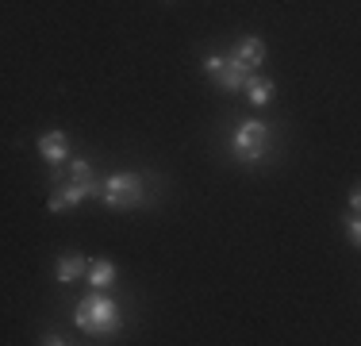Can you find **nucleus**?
Listing matches in <instances>:
<instances>
[{"mask_svg":"<svg viewBox=\"0 0 361 346\" xmlns=\"http://www.w3.org/2000/svg\"><path fill=\"white\" fill-rule=\"evenodd\" d=\"M89 196H100V181L97 177H66L54 185V193H50V212H70L77 208L81 201H89Z\"/></svg>","mask_w":361,"mask_h":346,"instance_id":"nucleus-4","label":"nucleus"},{"mask_svg":"<svg viewBox=\"0 0 361 346\" xmlns=\"http://www.w3.org/2000/svg\"><path fill=\"white\" fill-rule=\"evenodd\" d=\"M204 73H208L223 93H238L246 85V77H250V69L238 66L231 54H208L204 58Z\"/></svg>","mask_w":361,"mask_h":346,"instance_id":"nucleus-5","label":"nucleus"},{"mask_svg":"<svg viewBox=\"0 0 361 346\" xmlns=\"http://www.w3.org/2000/svg\"><path fill=\"white\" fill-rule=\"evenodd\" d=\"M100 201L108 208H139L146 201V185L139 173H111V177L100 185Z\"/></svg>","mask_w":361,"mask_h":346,"instance_id":"nucleus-3","label":"nucleus"},{"mask_svg":"<svg viewBox=\"0 0 361 346\" xmlns=\"http://www.w3.org/2000/svg\"><path fill=\"white\" fill-rule=\"evenodd\" d=\"M246 100L254 104V108H265V104H273V93H277V85L269 81V77H257V73H250L246 77Z\"/></svg>","mask_w":361,"mask_h":346,"instance_id":"nucleus-9","label":"nucleus"},{"mask_svg":"<svg viewBox=\"0 0 361 346\" xmlns=\"http://www.w3.org/2000/svg\"><path fill=\"white\" fill-rule=\"evenodd\" d=\"M116 262H111V258H92L89 266H85V281H89V289H111V285H116Z\"/></svg>","mask_w":361,"mask_h":346,"instance_id":"nucleus-8","label":"nucleus"},{"mask_svg":"<svg viewBox=\"0 0 361 346\" xmlns=\"http://www.w3.org/2000/svg\"><path fill=\"white\" fill-rule=\"evenodd\" d=\"M39 342H42V346H66L70 339H66V335H58V331H47V335H42Z\"/></svg>","mask_w":361,"mask_h":346,"instance_id":"nucleus-12","label":"nucleus"},{"mask_svg":"<svg viewBox=\"0 0 361 346\" xmlns=\"http://www.w3.org/2000/svg\"><path fill=\"white\" fill-rule=\"evenodd\" d=\"M39 154H42V162H47L50 169H62L66 162H70V138H66L62 131H47L39 138Z\"/></svg>","mask_w":361,"mask_h":346,"instance_id":"nucleus-6","label":"nucleus"},{"mask_svg":"<svg viewBox=\"0 0 361 346\" xmlns=\"http://www.w3.org/2000/svg\"><path fill=\"white\" fill-rule=\"evenodd\" d=\"M231 150H235V158L246 162V166L269 162V154H273L269 124H262V119H243V124L235 127V135H231Z\"/></svg>","mask_w":361,"mask_h":346,"instance_id":"nucleus-2","label":"nucleus"},{"mask_svg":"<svg viewBox=\"0 0 361 346\" xmlns=\"http://www.w3.org/2000/svg\"><path fill=\"white\" fill-rule=\"evenodd\" d=\"M231 58H235L238 66H246V69L254 73V69L265 62V42H262V39H254V35H246V39H238V42H235Z\"/></svg>","mask_w":361,"mask_h":346,"instance_id":"nucleus-7","label":"nucleus"},{"mask_svg":"<svg viewBox=\"0 0 361 346\" xmlns=\"http://www.w3.org/2000/svg\"><path fill=\"white\" fill-rule=\"evenodd\" d=\"M350 212H361V193L357 189H350Z\"/></svg>","mask_w":361,"mask_h":346,"instance_id":"nucleus-13","label":"nucleus"},{"mask_svg":"<svg viewBox=\"0 0 361 346\" xmlns=\"http://www.w3.org/2000/svg\"><path fill=\"white\" fill-rule=\"evenodd\" d=\"M85 266H89V262H85L81 254H62L54 262V277L62 285H70V281H77V277H85Z\"/></svg>","mask_w":361,"mask_h":346,"instance_id":"nucleus-10","label":"nucleus"},{"mask_svg":"<svg viewBox=\"0 0 361 346\" xmlns=\"http://www.w3.org/2000/svg\"><path fill=\"white\" fill-rule=\"evenodd\" d=\"M346 235H350V242H361V220H357V212H350V220H346Z\"/></svg>","mask_w":361,"mask_h":346,"instance_id":"nucleus-11","label":"nucleus"},{"mask_svg":"<svg viewBox=\"0 0 361 346\" xmlns=\"http://www.w3.org/2000/svg\"><path fill=\"white\" fill-rule=\"evenodd\" d=\"M77 327H81L85 335H97V339H108V335L119 331V323H123V316H119V304L111 297H104L100 289H89V297L77 304L73 311Z\"/></svg>","mask_w":361,"mask_h":346,"instance_id":"nucleus-1","label":"nucleus"}]
</instances>
